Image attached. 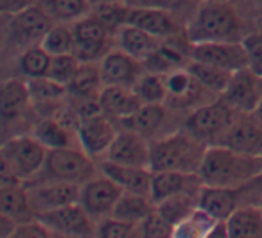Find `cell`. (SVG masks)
I'll list each match as a JSON object with an SVG mask.
<instances>
[{
	"label": "cell",
	"mask_w": 262,
	"mask_h": 238,
	"mask_svg": "<svg viewBox=\"0 0 262 238\" xmlns=\"http://www.w3.org/2000/svg\"><path fill=\"white\" fill-rule=\"evenodd\" d=\"M255 23L248 20L232 0H210L196 4L185 23L190 43L205 41H243Z\"/></svg>",
	"instance_id": "obj_1"
},
{
	"label": "cell",
	"mask_w": 262,
	"mask_h": 238,
	"mask_svg": "<svg viewBox=\"0 0 262 238\" xmlns=\"http://www.w3.org/2000/svg\"><path fill=\"white\" fill-rule=\"evenodd\" d=\"M198 174L205 186H241L262 176V158L244 154L226 145H210Z\"/></svg>",
	"instance_id": "obj_2"
},
{
	"label": "cell",
	"mask_w": 262,
	"mask_h": 238,
	"mask_svg": "<svg viewBox=\"0 0 262 238\" xmlns=\"http://www.w3.org/2000/svg\"><path fill=\"white\" fill-rule=\"evenodd\" d=\"M208 145L183 127L171 131L151 141V161L153 172H189L198 174L203 163Z\"/></svg>",
	"instance_id": "obj_3"
},
{
	"label": "cell",
	"mask_w": 262,
	"mask_h": 238,
	"mask_svg": "<svg viewBox=\"0 0 262 238\" xmlns=\"http://www.w3.org/2000/svg\"><path fill=\"white\" fill-rule=\"evenodd\" d=\"M49 149L33 134H15L8 138L0 149L2 174L0 181H27L34 179L43 170Z\"/></svg>",
	"instance_id": "obj_4"
},
{
	"label": "cell",
	"mask_w": 262,
	"mask_h": 238,
	"mask_svg": "<svg viewBox=\"0 0 262 238\" xmlns=\"http://www.w3.org/2000/svg\"><path fill=\"white\" fill-rule=\"evenodd\" d=\"M237 115L239 111L232 108L225 99L215 97L187 113L180 127L189 131L192 136L207 144L208 147L221 145Z\"/></svg>",
	"instance_id": "obj_5"
},
{
	"label": "cell",
	"mask_w": 262,
	"mask_h": 238,
	"mask_svg": "<svg viewBox=\"0 0 262 238\" xmlns=\"http://www.w3.org/2000/svg\"><path fill=\"white\" fill-rule=\"evenodd\" d=\"M97 172V159L86 154L79 145H74V147L51 149L43 170L31 181H65V183L83 184Z\"/></svg>",
	"instance_id": "obj_6"
},
{
	"label": "cell",
	"mask_w": 262,
	"mask_h": 238,
	"mask_svg": "<svg viewBox=\"0 0 262 238\" xmlns=\"http://www.w3.org/2000/svg\"><path fill=\"white\" fill-rule=\"evenodd\" d=\"M262 202V176L241 184V186L217 188L205 186L200 192V208H203L215 220H226L235 209L248 204Z\"/></svg>",
	"instance_id": "obj_7"
},
{
	"label": "cell",
	"mask_w": 262,
	"mask_h": 238,
	"mask_svg": "<svg viewBox=\"0 0 262 238\" xmlns=\"http://www.w3.org/2000/svg\"><path fill=\"white\" fill-rule=\"evenodd\" d=\"M54 26V20L41 8L40 2L27 8L26 11L8 16L6 23V43L11 45L18 54L33 45H41L45 34Z\"/></svg>",
	"instance_id": "obj_8"
},
{
	"label": "cell",
	"mask_w": 262,
	"mask_h": 238,
	"mask_svg": "<svg viewBox=\"0 0 262 238\" xmlns=\"http://www.w3.org/2000/svg\"><path fill=\"white\" fill-rule=\"evenodd\" d=\"M165 84H167V101H165V104L174 113L187 115L189 111L196 109L198 106L217 97L192 76L189 66L165 74Z\"/></svg>",
	"instance_id": "obj_9"
},
{
	"label": "cell",
	"mask_w": 262,
	"mask_h": 238,
	"mask_svg": "<svg viewBox=\"0 0 262 238\" xmlns=\"http://www.w3.org/2000/svg\"><path fill=\"white\" fill-rule=\"evenodd\" d=\"M38 220L47 226L52 236L90 238L97 236V220L79 204H67L51 211L38 213Z\"/></svg>",
	"instance_id": "obj_10"
},
{
	"label": "cell",
	"mask_w": 262,
	"mask_h": 238,
	"mask_svg": "<svg viewBox=\"0 0 262 238\" xmlns=\"http://www.w3.org/2000/svg\"><path fill=\"white\" fill-rule=\"evenodd\" d=\"M119 129V124L102 111L83 116V118H79L76 127L79 147L99 161L106 156Z\"/></svg>",
	"instance_id": "obj_11"
},
{
	"label": "cell",
	"mask_w": 262,
	"mask_h": 238,
	"mask_svg": "<svg viewBox=\"0 0 262 238\" xmlns=\"http://www.w3.org/2000/svg\"><path fill=\"white\" fill-rule=\"evenodd\" d=\"M122 194V188L99 170L94 177L81 184L79 204L99 222L112 215Z\"/></svg>",
	"instance_id": "obj_12"
},
{
	"label": "cell",
	"mask_w": 262,
	"mask_h": 238,
	"mask_svg": "<svg viewBox=\"0 0 262 238\" xmlns=\"http://www.w3.org/2000/svg\"><path fill=\"white\" fill-rule=\"evenodd\" d=\"M190 59L207 63L226 72L248 66V54L243 41H205L190 45Z\"/></svg>",
	"instance_id": "obj_13"
},
{
	"label": "cell",
	"mask_w": 262,
	"mask_h": 238,
	"mask_svg": "<svg viewBox=\"0 0 262 238\" xmlns=\"http://www.w3.org/2000/svg\"><path fill=\"white\" fill-rule=\"evenodd\" d=\"M27 186L29 201L34 211H51L67 204L79 202L81 184L65 183V181H31L24 183Z\"/></svg>",
	"instance_id": "obj_14"
},
{
	"label": "cell",
	"mask_w": 262,
	"mask_h": 238,
	"mask_svg": "<svg viewBox=\"0 0 262 238\" xmlns=\"http://www.w3.org/2000/svg\"><path fill=\"white\" fill-rule=\"evenodd\" d=\"M102 159L120 165L149 166L151 161V140L127 127H120L113 144ZM101 161V159H99ZM151 169V166H149Z\"/></svg>",
	"instance_id": "obj_15"
},
{
	"label": "cell",
	"mask_w": 262,
	"mask_h": 238,
	"mask_svg": "<svg viewBox=\"0 0 262 238\" xmlns=\"http://www.w3.org/2000/svg\"><path fill=\"white\" fill-rule=\"evenodd\" d=\"M221 99H225L237 111H255L262 101V76L248 66L237 70L232 74V79L221 93Z\"/></svg>",
	"instance_id": "obj_16"
},
{
	"label": "cell",
	"mask_w": 262,
	"mask_h": 238,
	"mask_svg": "<svg viewBox=\"0 0 262 238\" xmlns=\"http://www.w3.org/2000/svg\"><path fill=\"white\" fill-rule=\"evenodd\" d=\"M99 68H101L102 83L104 84H117V86H129L133 84L147 72L146 63L140 59L133 58L127 52L120 51V49H112L104 58L99 61Z\"/></svg>",
	"instance_id": "obj_17"
},
{
	"label": "cell",
	"mask_w": 262,
	"mask_h": 238,
	"mask_svg": "<svg viewBox=\"0 0 262 238\" xmlns=\"http://www.w3.org/2000/svg\"><path fill=\"white\" fill-rule=\"evenodd\" d=\"M221 145L262 158V120L255 111H239Z\"/></svg>",
	"instance_id": "obj_18"
},
{
	"label": "cell",
	"mask_w": 262,
	"mask_h": 238,
	"mask_svg": "<svg viewBox=\"0 0 262 238\" xmlns=\"http://www.w3.org/2000/svg\"><path fill=\"white\" fill-rule=\"evenodd\" d=\"M190 41L187 34H176V36L165 38L158 49L146 59V68L155 74H169L172 70L189 66L190 59Z\"/></svg>",
	"instance_id": "obj_19"
},
{
	"label": "cell",
	"mask_w": 262,
	"mask_h": 238,
	"mask_svg": "<svg viewBox=\"0 0 262 238\" xmlns=\"http://www.w3.org/2000/svg\"><path fill=\"white\" fill-rule=\"evenodd\" d=\"M171 113L174 111L167 104H142V108L135 115H131L129 118L120 122V127H127V129L137 131L142 136H146L147 140L153 141L157 138L174 131V129H167L172 116Z\"/></svg>",
	"instance_id": "obj_20"
},
{
	"label": "cell",
	"mask_w": 262,
	"mask_h": 238,
	"mask_svg": "<svg viewBox=\"0 0 262 238\" xmlns=\"http://www.w3.org/2000/svg\"><path fill=\"white\" fill-rule=\"evenodd\" d=\"M127 23L140 27V29L147 31L162 40L185 33V23L178 20V13L165 11V9L131 8Z\"/></svg>",
	"instance_id": "obj_21"
},
{
	"label": "cell",
	"mask_w": 262,
	"mask_h": 238,
	"mask_svg": "<svg viewBox=\"0 0 262 238\" xmlns=\"http://www.w3.org/2000/svg\"><path fill=\"white\" fill-rule=\"evenodd\" d=\"M29 109H34L33 99H31V90L27 79H6L2 83V91H0V116L2 124H16L26 116Z\"/></svg>",
	"instance_id": "obj_22"
},
{
	"label": "cell",
	"mask_w": 262,
	"mask_h": 238,
	"mask_svg": "<svg viewBox=\"0 0 262 238\" xmlns=\"http://www.w3.org/2000/svg\"><path fill=\"white\" fill-rule=\"evenodd\" d=\"M99 108L104 115H108L120 126V122L135 115L142 108V101L137 97L133 88L104 84L99 93Z\"/></svg>",
	"instance_id": "obj_23"
},
{
	"label": "cell",
	"mask_w": 262,
	"mask_h": 238,
	"mask_svg": "<svg viewBox=\"0 0 262 238\" xmlns=\"http://www.w3.org/2000/svg\"><path fill=\"white\" fill-rule=\"evenodd\" d=\"M203 188L200 174H189V172H153L151 179V199L155 204L172 195L180 194H196L200 195Z\"/></svg>",
	"instance_id": "obj_24"
},
{
	"label": "cell",
	"mask_w": 262,
	"mask_h": 238,
	"mask_svg": "<svg viewBox=\"0 0 262 238\" xmlns=\"http://www.w3.org/2000/svg\"><path fill=\"white\" fill-rule=\"evenodd\" d=\"M99 170L113 179L124 192H133V194L151 195V179H153V170L149 166H131L120 165V163L99 161Z\"/></svg>",
	"instance_id": "obj_25"
},
{
	"label": "cell",
	"mask_w": 262,
	"mask_h": 238,
	"mask_svg": "<svg viewBox=\"0 0 262 238\" xmlns=\"http://www.w3.org/2000/svg\"><path fill=\"white\" fill-rule=\"evenodd\" d=\"M0 213L11 217L18 224L36 219L27 186L22 181H0Z\"/></svg>",
	"instance_id": "obj_26"
},
{
	"label": "cell",
	"mask_w": 262,
	"mask_h": 238,
	"mask_svg": "<svg viewBox=\"0 0 262 238\" xmlns=\"http://www.w3.org/2000/svg\"><path fill=\"white\" fill-rule=\"evenodd\" d=\"M31 134L34 138L41 141L45 147L51 149H61V147H74L79 145L77 141V133L74 127L67 126L63 120H59L58 116H41L38 115V118L31 126Z\"/></svg>",
	"instance_id": "obj_27"
},
{
	"label": "cell",
	"mask_w": 262,
	"mask_h": 238,
	"mask_svg": "<svg viewBox=\"0 0 262 238\" xmlns=\"http://www.w3.org/2000/svg\"><path fill=\"white\" fill-rule=\"evenodd\" d=\"M160 43L162 38L155 36V34L147 33L137 26H131V23L120 27L115 34V47L127 52L133 58L140 59V61H146Z\"/></svg>",
	"instance_id": "obj_28"
},
{
	"label": "cell",
	"mask_w": 262,
	"mask_h": 238,
	"mask_svg": "<svg viewBox=\"0 0 262 238\" xmlns=\"http://www.w3.org/2000/svg\"><path fill=\"white\" fill-rule=\"evenodd\" d=\"M226 222L228 238H262V208L248 204L235 209Z\"/></svg>",
	"instance_id": "obj_29"
},
{
	"label": "cell",
	"mask_w": 262,
	"mask_h": 238,
	"mask_svg": "<svg viewBox=\"0 0 262 238\" xmlns=\"http://www.w3.org/2000/svg\"><path fill=\"white\" fill-rule=\"evenodd\" d=\"M102 86V76L99 63H81L74 79L67 84L69 97L76 99H99Z\"/></svg>",
	"instance_id": "obj_30"
},
{
	"label": "cell",
	"mask_w": 262,
	"mask_h": 238,
	"mask_svg": "<svg viewBox=\"0 0 262 238\" xmlns=\"http://www.w3.org/2000/svg\"><path fill=\"white\" fill-rule=\"evenodd\" d=\"M157 209V204L151 199V195L133 194V192H124L122 197L119 199L112 217L127 220V222L140 224L147 215Z\"/></svg>",
	"instance_id": "obj_31"
},
{
	"label": "cell",
	"mask_w": 262,
	"mask_h": 238,
	"mask_svg": "<svg viewBox=\"0 0 262 238\" xmlns=\"http://www.w3.org/2000/svg\"><path fill=\"white\" fill-rule=\"evenodd\" d=\"M200 206V195L196 194H180L167 197L164 201L157 202V211L171 224L172 227H176L178 224H182L183 220H187Z\"/></svg>",
	"instance_id": "obj_32"
},
{
	"label": "cell",
	"mask_w": 262,
	"mask_h": 238,
	"mask_svg": "<svg viewBox=\"0 0 262 238\" xmlns=\"http://www.w3.org/2000/svg\"><path fill=\"white\" fill-rule=\"evenodd\" d=\"M54 23H74L92 11L88 0H38Z\"/></svg>",
	"instance_id": "obj_33"
},
{
	"label": "cell",
	"mask_w": 262,
	"mask_h": 238,
	"mask_svg": "<svg viewBox=\"0 0 262 238\" xmlns=\"http://www.w3.org/2000/svg\"><path fill=\"white\" fill-rule=\"evenodd\" d=\"M51 59L52 56L41 45H33L20 52L16 58V65L26 79H36V77H47Z\"/></svg>",
	"instance_id": "obj_34"
},
{
	"label": "cell",
	"mask_w": 262,
	"mask_h": 238,
	"mask_svg": "<svg viewBox=\"0 0 262 238\" xmlns=\"http://www.w3.org/2000/svg\"><path fill=\"white\" fill-rule=\"evenodd\" d=\"M133 91L142 101V104H165L167 101V84L164 74H155L147 70L135 84Z\"/></svg>",
	"instance_id": "obj_35"
},
{
	"label": "cell",
	"mask_w": 262,
	"mask_h": 238,
	"mask_svg": "<svg viewBox=\"0 0 262 238\" xmlns=\"http://www.w3.org/2000/svg\"><path fill=\"white\" fill-rule=\"evenodd\" d=\"M189 70L207 90H210L212 93H215L217 97H221V93L226 90V86H228L230 79H232V74H233V72H226V70L215 68V66L207 65V63H200V61H190Z\"/></svg>",
	"instance_id": "obj_36"
},
{
	"label": "cell",
	"mask_w": 262,
	"mask_h": 238,
	"mask_svg": "<svg viewBox=\"0 0 262 238\" xmlns=\"http://www.w3.org/2000/svg\"><path fill=\"white\" fill-rule=\"evenodd\" d=\"M74 45H76V34L72 23H54L41 41V47L51 56L72 54Z\"/></svg>",
	"instance_id": "obj_37"
},
{
	"label": "cell",
	"mask_w": 262,
	"mask_h": 238,
	"mask_svg": "<svg viewBox=\"0 0 262 238\" xmlns=\"http://www.w3.org/2000/svg\"><path fill=\"white\" fill-rule=\"evenodd\" d=\"M219 220H215L212 215H208L203 208L198 206V209L189 217L187 220H183L182 224L174 227V236H210L212 229L215 227Z\"/></svg>",
	"instance_id": "obj_38"
},
{
	"label": "cell",
	"mask_w": 262,
	"mask_h": 238,
	"mask_svg": "<svg viewBox=\"0 0 262 238\" xmlns=\"http://www.w3.org/2000/svg\"><path fill=\"white\" fill-rule=\"evenodd\" d=\"M92 13H94L97 18H101L110 31H113V33L117 34V31H119L120 27L127 26V22H129L131 6L127 4V2H110V4L94 6Z\"/></svg>",
	"instance_id": "obj_39"
},
{
	"label": "cell",
	"mask_w": 262,
	"mask_h": 238,
	"mask_svg": "<svg viewBox=\"0 0 262 238\" xmlns=\"http://www.w3.org/2000/svg\"><path fill=\"white\" fill-rule=\"evenodd\" d=\"M79 65H81V61L74 54L52 56L51 65H49L47 77L52 81H56V83L63 84V86H67V84L74 79V76H76Z\"/></svg>",
	"instance_id": "obj_40"
},
{
	"label": "cell",
	"mask_w": 262,
	"mask_h": 238,
	"mask_svg": "<svg viewBox=\"0 0 262 238\" xmlns=\"http://www.w3.org/2000/svg\"><path fill=\"white\" fill-rule=\"evenodd\" d=\"M97 236L101 238H135L140 236L139 224L127 222L117 217H106L97 222Z\"/></svg>",
	"instance_id": "obj_41"
},
{
	"label": "cell",
	"mask_w": 262,
	"mask_h": 238,
	"mask_svg": "<svg viewBox=\"0 0 262 238\" xmlns=\"http://www.w3.org/2000/svg\"><path fill=\"white\" fill-rule=\"evenodd\" d=\"M139 233L140 236H146V238H167V236H174V227L155 209L151 215H147L139 224Z\"/></svg>",
	"instance_id": "obj_42"
},
{
	"label": "cell",
	"mask_w": 262,
	"mask_h": 238,
	"mask_svg": "<svg viewBox=\"0 0 262 238\" xmlns=\"http://www.w3.org/2000/svg\"><path fill=\"white\" fill-rule=\"evenodd\" d=\"M243 45L248 54V68L262 76V29L255 27L244 36Z\"/></svg>",
	"instance_id": "obj_43"
},
{
	"label": "cell",
	"mask_w": 262,
	"mask_h": 238,
	"mask_svg": "<svg viewBox=\"0 0 262 238\" xmlns=\"http://www.w3.org/2000/svg\"><path fill=\"white\" fill-rule=\"evenodd\" d=\"M131 8H153L165 9V11L180 13L192 0H126Z\"/></svg>",
	"instance_id": "obj_44"
},
{
	"label": "cell",
	"mask_w": 262,
	"mask_h": 238,
	"mask_svg": "<svg viewBox=\"0 0 262 238\" xmlns=\"http://www.w3.org/2000/svg\"><path fill=\"white\" fill-rule=\"evenodd\" d=\"M15 236L16 238H43V236H52V233L36 217L34 220L18 224V227H16V231H15Z\"/></svg>",
	"instance_id": "obj_45"
},
{
	"label": "cell",
	"mask_w": 262,
	"mask_h": 238,
	"mask_svg": "<svg viewBox=\"0 0 262 238\" xmlns=\"http://www.w3.org/2000/svg\"><path fill=\"white\" fill-rule=\"evenodd\" d=\"M233 6L255 23L258 16H262V0H232Z\"/></svg>",
	"instance_id": "obj_46"
},
{
	"label": "cell",
	"mask_w": 262,
	"mask_h": 238,
	"mask_svg": "<svg viewBox=\"0 0 262 238\" xmlns=\"http://www.w3.org/2000/svg\"><path fill=\"white\" fill-rule=\"evenodd\" d=\"M38 0H0V13L4 18L8 16H13L16 13L26 11L27 8L36 4Z\"/></svg>",
	"instance_id": "obj_47"
},
{
	"label": "cell",
	"mask_w": 262,
	"mask_h": 238,
	"mask_svg": "<svg viewBox=\"0 0 262 238\" xmlns=\"http://www.w3.org/2000/svg\"><path fill=\"white\" fill-rule=\"evenodd\" d=\"M16 227H18V222H16V220H13L11 217L2 215V213H0V236L2 238L15 236Z\"/></svg>",
	"instance_id": "obj_48"
},
{
	"label": "cell",
	"mask_w": 262,
	"mask_h": 238,
	"mask_svg": "<svg viewBox=\"0 0 262 238\" xmlns=\"http://www.w3.org/2000/svg\"><path fill=\"white\" fill-rule=\"evenodd\" d=\"M92 4V8L94 6H101V4H110V2H126V0H88Z\"/></svg>",
	"instance_id": "obj_49"
},
{
	"label": "cell",
	"mask_w": 262,
	"mask_h": 238,
	"mask_svg": "<svg viewBox=\"0 0 262 238\" xmlns=\"http://www.w3.org/2000/svg\"><path fill=\"white\" fill-rule=\"evenodd\" d=\"M255 115H257L258 118L262 120V101H260V104L257 106V109H255Z\"/></svg>",
	"instance_id": "obj_50"
},
{
	"label": "cell",
	"mask_w": 262,
	"mask_h": 238,
	"mask_svg": "<svg viewBox=\"0 0 262 238\" xmlns=\"http://www.w3.org/2000/svg\"><path fill=\"white\" fill-rule=\"evenodd\" d=\"M194 4H200V2H210V0H192Z\"/></svg>",
	"instance_id": "obj_51"
},
{
	"label": "cell",
	"mask_w": 262,
	"mask_h": 238,
	"mask_svg": "<svg viewBox=\"0 0 262 238\" xmlns=\"http://www.w3.org/2000/svg\"><path fill=\"white\" fill-rule=\"evenodd\" d=\"M260 208H262V202H260Z\"/></svg>",
	"instance_id": "obj_52"
}]
</instances>
